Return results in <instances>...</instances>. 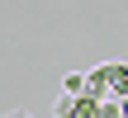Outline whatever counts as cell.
Wrapping results in <instances>:
<instances>
[{"label": "cell", "instance_id": "7a4b0ae2", "mask_svg": "<svg viewBox=\"0 0 128 118\" xmlns=\"http://www.w3.org/2000/svg\"><path fill=\"white\" fill-rule=\"evenodd\" d=\"M86 95H90V99H100V104L109 99V71H104V66L86 71Z\"/></svg>", "mask_w": 128, "mask_h": 118}, {"label": "cell", "instance_id": "277c9868", "mask_svg": "<svg viewBox=\"0 0 128 118\" xmlns=\"http://www.w3.org/2000/svg\"><path fill=\"white\" fill-rule=\"evenodd\" d=\"M95 118H119V99H104V104H100V114Z\"/></svg>", "mask_w": 128, "mask_h": 118}, {"label": "cell", "instance_id": "6da1fadb", "mask_svg": "<svg viewBox=\"0 0 128 118\" xmlns=\"http://www.w3.org/2000/svg\"><path fill=\"white\" fill-rule=\"evenodd\" d=\"M109 71V99H128V61H104Z\"/></svg>", "mask_w": 128, "mask_h": 118}, {"label": "cell", "instance_id": "3957f363", "mask_svg": "<svg viewBox=\"0 0 128 118\" xmlns=\"http://www.w3.org/2000/svg\"><path fill=\"white\" fill-rule=\"evenodd\" d=\"M62 95H66V99H81V95H86V76H81V71H66V76H62Z\"/></svg>", "mask_w": 128, "mask_h": 118}, {"label": "cell", "instance_id": "8992f818", "mask_svg": "<svg viewBox=\"0 0 128 118\" xmlns=\"http://www.w3.org/2000/svg\"><path fill=\"white\" fill-rule=\"evenodd\" d=\"M5 118H33V114H24V109H14V114H5Z\"/></svg>", "mask_w": 128, "mask_h": 118}, {"label": "cell", "instance_id": "5b68a950", "mask_svg": "<svg viewBox=\"0 0 128 118\" xmlns=\"http://www.w3.org/2000/svg\"><path fill=\"white\" fill-rule=\"evenodd\" d=\"M119 118H128V99H119Z\"/></svg>", "mask_w": 128, "mask_h": 118}]
</instances>
